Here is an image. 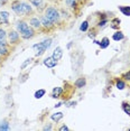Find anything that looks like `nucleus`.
Returning a JSON list of instances; mask_svg holds the SVG:
<instances>
[{
  "instance_id": "nucleus-9",
  "label": "nucleus",
  "mask_w": 130,
  "mask_h": 131,
  "mask_svg": "<svg viewBox=\"0 0 130 131\" xmlns=\"http://www.w3.org/2000/svg\"><path fill=\"white\" fill-rule=\"evenodd\" d=\"M65 6L67 7V9L72 10L73 13H76L78 10H80V2L81 0H64Z\"/></svg>"
},
{
  "instance_id": "nucleus-37",
  "label": "nucleus",
  "mask_w": 130,
  "mask_h": 131,
  "mask_svg": "<svg viewBox=\"0 0 130 131\" xmlns=\"http://www.w3.org/2000/svg\"><path fill=\"white\" fill-rule=\"evenodd\" d=\"M129 130H130V128H129Z\"/></svg>"
},
{
  "instance_id": "nucleus-14",
  "label": "nucleus",
  "mask_w": 130,
  "mask_h": 131,
  "mask_svg": "<svg viewBox=\"0 0 130 131\" xmlns=\"http://www.w3.org/2000/svg\"><path fill=\"white\" fill-rule=\"evenodd\" d=\"M11 46H2L0 45V55L4 56V57L8 58V56L11 54Z\"/></svg>"
},
{
  "instance_id": "nucleus-3",
  "label": "nucleus",
  "mask_w": 130,
  "mask_h": 131,
  "mask_svg": "<svg viewBox=\"0 0 130 131\" xmlns=\"http://www.w3.org/2000/svg\"><path fill=\"white\" fill-rule=\"evenodd\" d=\"M39 18H40V23H42L43 32H45V34H46V32H47V34H49V32H53L56 29V25L48 18V17L45 16L44 14L40 15Z\"/></svg>"
},
{
  "instance_id": "nucleus-36",
  "label": "nucleus",
  "mask_w": 130,
  "mask_h": 131,
  "mask_svg": "<svg viewBox=\"0 0 130 131\" xmlns=\"http://www.w3.org/2000/svg\"><path fill=\"white\" fill-rule=\"evenodd\" d=\"M47 2H52V4H56V2H58V0H46Z\"/></svg>"
},
{
  "instance_id": "nucleus-6",
  "label": "nucleus",
  "mask_w": 130,
  "mask_h": 131,
  "mask_svg": "<svg viewBox=\"0 0 130 131\" xmlns=\"http://www.w3.org/2000/svg\"><path fill=\"white\" fill-rule=\"evenodd\" d=\"M28 1H29V4L35 8L36 13L40 14V15L44 13V10H45L46 7H47V1L46 0H28Z\"/></svg>"
},
{
  "instance_id": "nucleus-26",
  "label": "nucleus",
  "mask_w": 130,
  "mask_h": 131,
  "mask_svg": "<svg viewBox=\"0 0 130 131\" xmlns=\"http://www.w3.org/2000/svg\"><path fill=\"white\" fill-rule=\"evenodd\" d=\"M89 29V20H84L83 23L81 24V26H80V30L81 31H86Z\"/></svg>"
},
{
  "instance_id": "nucleus-27",
  "label": "nucleus",
  "mask_w": 130,
  "mask_h": 131,
  "mask_svg": "<svg viewBox=\"0 0 130 131\" xmlns=\"http://www.w3.org/2000/svg\"><path fill=\"white\" fill-rule=\"evenodd\" d=\"M31 62H32V58H31V57H30V58H27V59H25V62H24V63H23L21 65H20V70H21V71H23V70H25V68L27 67L28 65L31 63Z\"/></svg>"
},
{
  "instance_id": "nucleus-20",
  "label": "nucleus",
  "mask_w": 130,
  "mask_h": 131,
  "mask_svg": "<svg viewBox=\"0 0 130 131\" xmlns=\"http://www.w3.org/2000/svg\"><path fill=\"white\" fill-rule=\"evenodd\" d=\"M109 45H110V39H109L108 37H103L101 41H100V47H101L102 49H104V48H107Z\"/></svg>"
},
{
  "instance_id": "nucleus-25",
  "label": "nucleus",
  "mask_w": 130,
  "mask_h": 131,
  "mask_svg": "<svg viewBox=\"0 0 130 131\" xmlns=\"http://www.w3.org/2000/svg\"><path fill=\"white\" fill-rule=\"evenodd\" d=\"M122 110L126 114H128L130 117V103L128 102H122Z\"/></svg>"
},
{
  "instance_id": "nucleus-22",
  "label": "nucleus",
  "mask_w": 130,
  "mask_h": 131,
  "mask_svg": "<svg viewBox=\"0 0 130 131\" xmlns=\"http://www.w3.org/2000/svg\"><path fill=\"white\" fill-rule=\"evenodd\" d=\"M45 94H46V90H44V89H40V90H38V91L35 92L34 96H35V99H42V97Z\"/></svg>"
},
{
  "instance_id": "nucleus-35",
  "label": "nucleus",
  "mask_w": 130,
  "mask_h": 131,
  "mask_svg": "<svg viewBox=\"0 0 130 131\" xmlns=\"http://www.w3.org/2000/svg\"><path fill=\"white\" fill-rule=\"evenodd\" d=\"M6 59H7V58L4 57V56H1V55H0V65H1V64H4V62L6 61Z\"/></svg>"
},
{
  "instance_id": "nucleus-29",
  "label": "nucleus",
  "mask_w": 130,
  "mask_h": 131,
  "mask_svg": "<svg viewBox=\"0 0 130 131\" xmlns=\"http://www.w3.org/2000/svg\"><path fill=\"white\" fill-rule=\"evenodd\" d=\"M121 79H122L125 82H130V71L123 73L122 75H121Z\"/></svg>"
},
{
  "instance_id": "nucleus-31",
  "label": "nucleus",
  "mask_w": 130,
  "mask_h": 131,
  "mask_svg": "<svg viewBox=\"0 0 130 131\" xmlns=\"http://www.w3.org/2000/svg\"><path fill=\"white\" fill-rule=\"evenodd\" d=\"M29 76V74L28 73H26V74H24V75H21L19 77V83H24V82H26L27 81V77Z\"/></svg>"
},
{
  "instance_id": "nucleus-12",
  "label": "nucleus",
  "mask_w": 130,
  "mask_h": 131,
  "mask_svg": "<svg viewBox=\"0 0 130 131\" xmlns=\"http://www.w3.org/2000/svg\"><path fill=\"white\" fill-rule=\"evenodd\" d=\"M44 65L47 67V68H54L57 66V61H55L54 58L52 57V56H49V57H46L45 59L43 61Z\"/></svg>"
},
{
  "instance_id": "nucleus-32",
  "label": "nucleus",
  "mask_w": 130,
  "mask_h": 131,
  "mask_svg": "<svg viewBox=\"0 0 130 131\" xmlns=\"http://www.w3.org/2000/svg\"><path fill=\"white\" fill-rule=\"evenodd\" d=\"M52 129H53L52 123H47V124H45V126L43 127V130H44V131H51Z\"/></svg>"
},
{
  "instance_id": "nucleus-19",
  "label": "nucleus",
  "mask_w": 130,
  "mask_h": 131,
  "mask_svg": "<svg viewBox=\"0 0 130 131\" xmlns=\"http://www.w3.org/2000/svg\"><path fill=\"white\" fill-rule=\"evenodd\" d=\"M63 117H64L63 112H56V113H54V114L51 115V119L53 121H55V122H58L61 119H63Z\"/></svg>"
},
{
  "instance_id": "nucleus-4",
  "label": "nucleus",
  "mask_w": 130,
  "mask_h": 131,
  "mask_svg": "<svg viewBox=\"0 0 130 131\" xmlns=\"http://www.w3.org/2000/svg\"><path fill=\"white\" fill-rule=\"evenodd\" d=\"M20 39H21V37H20V34L17 29H10L8 31V41H9L10 46H17L18 44H20Z\"/></svg>"
},
{
  "instance_id": "nucleus-24",
  "label": "nucleus",
  "mask_w": 130,
  "mask_h": 131,
  "mask_svg": "<svg viewBox=\"0 0 130 131\" xmlns=\"http://www.w3.org/2000/svg\"><path fill=\"white\" fill-rule=\"evenodd\" d=\"M119 9H120L121 13L125 15V16H130V6H128V7H125V6H120Z\"/></svg>"
},
{
  "instance_id": "nucleus-33",
  "label": "nucleus",
  "mask_w": 130,
  "mask_h": 131,
  "mask_svg": "<svg viewBox=\"0 0 130 131\" xmlns=\"http://www.w3.org/2000/svg\"><path fill=\"white\" fill-rule=\"evenodd\" d=\"M8 4H10V0H0V8L5 7V6H7Z\"/></svg>"
},
{
  "instance_id": "nucleus-16",
  "label": "nucleus",
  "mask_w": 130,
  "mask_h": 131,
  "mask_svg": "<svg viewBox=\"0 0 130 131\" xmlns=\"http://www.w3.org/2000/svg\"><path fill=\"white\" fill-rule=\"evenodd\" d=\"M73 84H74L76 89H82L86 85V79H85V77H79Z\"/></svg>"
},
{
  "instance_id": "nucleus-8",
  "label": "nucleus",
  "mask_w": 130,
  "mask_h": 131,
  "mask_svg": "<svg viewBox=\"0 0 130 131\" xmlns=\"http://www.w3.org/2000/svg\"><path fill=\"white\" fill-rule=\"evenodd\" d=\"M10 13L7 10H0V27L2 26H9L10 21Z\"/></svg>"
},
{
  "instance_id": "nucleus-1",
  "label": "nucleus",
  "mask_w": 130,
  "mask_h": 131,
  "mask_svg": "<svg viewBox=\"0 0 130 131\" xmlns=\"http://www.w3.org/2000/svg\"><path fill=\"white\" fill-rule=\"evenodd\" d=\"M16 29L20 34L21 39L29 40V39H32V38L36 36V30H35L25 19H20L16 23Z\"/></svg>"
},
{
  "instance_id": "nucleus-21",
  "label": "nucleus",
  "mask_w": 130,
  "mask_h": 131,
  "mask_svg": "<svg viewBox=\"0 0 130 131\" xmlns=\"http://www.w3.org/2000/svg\"><path fill=\"white\" fill-rule=\"evenodd\" d=\"M116 86L118 90H123V89L126 88V82L123 81L122 79H118L116 82Z\"/></svg>"
},
{
  "instance_id": "nucleus-28",
  "label": "nucleus",
  "mask_w": 130,
  "mask_h": 131,
  "mask_svg": "<svg viewBox=\"0 0 130 131\" xmlns=\"http://www.w3.org/2000/svg\"><path fill=\"white\" fill-rule=\"evenodd\" d=\"M52 43H53V39H52V38H45V39L43 40V44L46 46L47 49H48L49 47L52 46Z\"/></svg>"
},
{
  "instance_id": "nucleus-13",
  "label": "nucleus",
  "mask_w": 130,
  "mask_h": 131,
  "mask_svg": "<svg viewBox=\"0 0 130 131\" xmlns=\"http://www.w3.org/2000/svg\"><path fill=\"white\" fill-rule=\"evenodd\" d=\"M52 57L55 59V61H61L62 57H63V49H62V47H56V48L54 49V52H53V55Z\"/></svg>"
},
{
  "instance_id": "nucleus-2",
  "label": "nucleus",
  "mask_w": 130,
  "mask_h": 131,
  "mask_svg": "<svg viewBox=\"0 0 130 131\" xmlns=\"http://www.w3.org/2000/svg\"><path fill=\"white\" fill-rule=\"evenodd\" d=\"M43 14L48 17L56 26L62 24V16H61L60 9H58L56 6H47Z\"/></svg>"
},
{
  "instance_id": "nucleus-11",
  "label": "nucleus",
  "mask_w": 130,
  "mask_h": 131,
  "mask_svg": "<svg viewBox=\"0 0 130 131\" xmlns=\"http://www.w3.org/2000/svg\"><path fill=\"white\" fill-rule=\"evenodd\" d=\"M0 45L2 46H10L9 41H8V32L6 31V29L0 27ZM13 47V46H11Z\"/></svg>"
},
{
  "instance_id": "nucleus-10",
  "label": "nucleus",
  "mask_w": 130,
  "mask_h": 131,
  "mask_svg": "<svg viewBox=\"0 0 130 131\" xmlns=\"http://www.w3.org/2000/svg\"><path fill=\"white\" fill-rule=\"evenodd\" d=\"M32 49H34L35 56H36V57H40V56L47 50L46 46L43 44V41H40V43H38V44H35V45L32 46Z\"/></svg>"
},
{
  "instance_id": "nucleus-5",
  "label": "nucleus",
  "mask_w": 130,
  "mask_h": 131,
  "mask_svg": "<svg viewBox=\"0 0 130 131\" xmlns=\"http://www.w3.org/2000/svg\"><path fill=\"white\" fill-rule=\"evenodd\" d=\"M11 10L16 14V16L24 18V10H23V0H11L10 2Z\"/></svg>"
},
{
  "instance_id": "nucleus-30",
  "label": "nucleus",
  "mask_w": 130,
  "mask_h": 131,
  "mask_svg": "<svg viewBox=\"0 0 130 131\" xmlns=\"http://www.w3.org/2000/svg\"><path fill=\"white\" fill-rule=\"evenodd\" d=\"M108 23H109L108 19H102V20H100V21L98 23V27H99V28H103Z\"/></svg>"
},
{
  "instance_id": "nucleus-34",
  "label": "nucleus",
  "mask_w": 130,
  "mask_h": 131,
  "mask_svg": "<svg viewBox=\"0 0 130 131\" xmlns=\"http://www.w3.org/2000/svg\"><path fill=\"white\" fill-rule=\"evenodd\" d=\"M58 130H60V131H69L70 129H69V127H67V126H65V124H63L62 127L58 128Z\"/></svg>"
},
{
  "instance_id": "nucleus-17",
  "label": "nucleus",
  "mask_w": 130,
  "mask_h": 131,
  "mask_svg": "<svg viewBox=\"0 0 130 131\" xmlns=\"http://www.w3.org/2000/svg\"><path fill=\"white\" fill-rule=\"evenodd\" d=\"M10 130V123L7 119L0 121V131H8Z\"/></svg>"
},
{
  "instance_id": "nucleus-7",
  "label": "nucleus",
  "mask_w": 130,
  "mask_h": 131,
  "mask_svg": "<svg viewBox=\"0 0 130 131\" xmlns=\"http://www.w3.org/2000/svg\"><path fill=\"white\" fill-rule=\"evenodd\" d=\"M28 24L31 26L32 28L36 31H43V27H42V23H40V18L37 16H32L29 18Z\"/></svg>"
},
{
  "instance_id": "nucleus-23",
  "label": "nucleus",
  "mask_w": 130,
  "mask_h": 131,
  "mask_svg": "<svg viewBox=\"0 0 130 131\" xmlns=\"http://www.w3.org/2000/svg\"><path fill=\"white\" fill-rule=\"evenodd\" d=\"M5 100H6V104H7L8 108L13 106V94H11V93H8L7 95H6Z\"/></svg>"
},
{
  "instance_id": "nucleus-18",
  "label": "nucleus",
  "mask_w": 130,
  "mask_h": 131,
  "mask_svg": "<svg viewBox=\"0 0 130 131\" xmlns=\"http://www.w3.org/2000/svg\"><path fill=\"white\" fill-rule=\"evenodd\" d=\"M123 38H125V35L122 34V31H116L113 35H112V39L116 40V41L122 40Z\"/></svg>"
},
{
  "instance_id": "nucleus-15",
  "label": "nucleus",
  "mask_w": 130,
  "mask_h": 131,
  "mask_svg": "<svg viewBox=\"0 0 130 131\" xmlns=\"http://www.w3.org/2000/svg\"><path fill=\"white\" fill-rule=\"evenodd\" d=\"M63 91L64 89L61 88V86H56V88L53 89L52 91V97L53 99H60L62 96V94H63Z\"/></svg>"
}]
</instances>
